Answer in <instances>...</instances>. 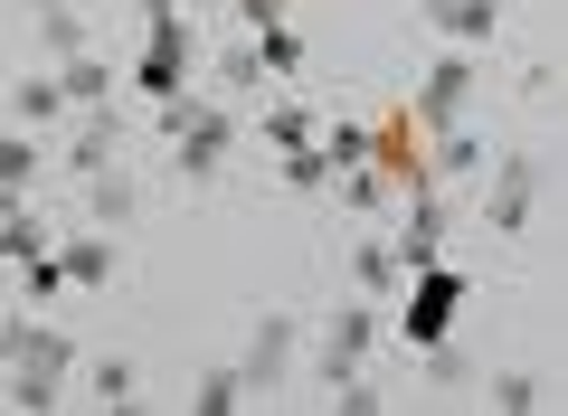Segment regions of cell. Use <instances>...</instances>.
<instances>
[{"mask_svg": "<svg viewBox=\"0 0 568 416\" xmlns=\"http://www.w3.org/2000/svg\"><path fill=\"white\" fill-rule=\"evenodd\" d=\"M407 275H417V294H407V313H398V332L417 341V351H436V341L455 332V313H465V294H474V284L455 275V265H407Z\"/></svg>", "mask_w": 568, "mask_h": 416, "instance_id": "6da1fadb", "label": "cell"}, {"mask_svg": "<svg viewBox=\"0 0 568 416\" xmlns=\"http://www.w3.org/2000/svg\"><path fill=\"white\" fill-rule=\"evenodd\" d=\"M181 67H190V39L171 20V0H152V48H142V95H181Z\"/></svg>", "mask_w": 568, "mask_h": 416, "instance_id": "7a4b0ae2", "label": "cell"}, {"mask_svg": "<svg viewBox=\"0 0 568 416\" xmlns=\"http://www.w3.org/2000/svg\"><path fill=\"white\" fill-rule=\"evenodd\" d=\"M379 190H407V199L426 190V152H417V123L407 114L379 123Z\"/></svg>", "mask_w": 568, "mask_h": 416, "instance_id": "3957f363", "label": "cell"}, {"mask_svg": "<svg viewBox=\"0 0 568 416\" xmlns=\"http://www.w3.org/2000/svg\"><path fill=\"white\" fill-rule=\"evenodd\" d=\"M493 20H503L493 0H436V29H446L455 48H484V39H493Z\"/></svg>", "mask_w": 568, "mask_h": 416, "instance_id": "277c9868", "label": "cell"}, {"mask_svg": "<svg viewBox=\"0 0 568 416\" xmlns=\"http://www.w3.org/2000/svg\"><path fill=\"white\" fill-rule=\"evenodd\" d=\"M465 95H474V67L446 58L436 77H426V123H455V114H465Z\"/></svg>", "mask_w": 568, "mask_h": 416, "instance_id": "5b68a950", "label": "cell"}, {"mask_svg": "<svg viewBox=\"0 0 568 416\" xmlns=\"http://www.w3.org/2000/svg\"><path fill=\"white\" fill-rule=\"evenodd\" d=\"M29 180H39V142H20V133H10V142H0V209H20V199H29Z\"/></svg>", "mask_w": 568, "mask_h": 416, "instance_id": "8992f818", "label": "cell"}, {"mask_svg": "<svg viewBox=\"0 0 568 416\" xmlns=\"http://www.w3.org/2000/svg\"><path fill=\"white\" fill-rule=\"evenodd\" d=\"M0 256H10V265H29V256H48V227L29 219V209H0Z\"/></svg>", "mask_w": 568, "mask_h": 416, "instance_id": "52a82bcc", "label": "cell"}, {"mask_svg": "<svg viewBox=\"0 0 568 416\" xmlns=\"http://www.w3.org/2000/svg\"><path fill=\"white\" fill-rule=\"evenodd\" d=\"M58 275H67V284H104V275H114V246H95V237H85V246H67V265H58Z\"/></svg>", "mask_w": 568, "mask_h": 416, "instance_id": "ba28073f", "label": "cell"}, {"mask_svg": "<svg viewBox=\"0 0 568 416\" xmlns=\"http://www.w3.org/2000/svg\"><path fill=\"white\" fill-rule=\"evenodd\" d=\"M265 133H275L284 152H304V142H313V104H275V114H265Z\"/></svg>", "mask_w": 568, "mask_h": 416, "instance_id": "9c48e42d", "label": "cell"}, {"mask_svg": "<svg viewBox=\"0 0 568 416\" xmlns=\"http://www.w3.org/2000/svg\"><path fill=\"white\" fill-rule=\"evenodd\" d=\"M521 209H530V161H511V180L493 190V219H503V227H521Z\"/></svg>", "mask_w": 568, "mask_h": 416, "instance_id": "30bf717a", "label": "cell"}, {"mask_svg": "<svg viewBox=\"0 0 568 416\" xmlns=\"http://www.w3.org/2000/svg\"><path fill=\"white\" fill-rule=\"evenodd\" d=\"M237 388H246L237 369H209V378H200V397H190V407H237Z\"/></svg>", "mask_w": 568, "mask_h": 416, "instance_id": "8fae6325", "label": "cell"}, {"mask_svg": "<svg viewBox=\"0 0 568 416\" xmlns=\"http://www.w3.org/2000/svg\"><path fill=\"white\" fill-rule=\"evenodd\" d=\"M58 104H67V95H58L48 77H39V85H20V114H29V123H39V114H58Z\"/></svg>", "mask_w": 568, "mask_h": 416, "instance_id": "7c38bea8", "label": "cell"}]
</instances>
